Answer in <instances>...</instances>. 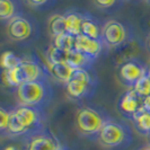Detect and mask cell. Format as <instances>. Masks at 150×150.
Segmentation results:
<instances>
[{"mask_svg":"<svg viewBox=\"0 0 150 150\" xmlns=\"http://www.w3.org/2000/svg\"><path fill=\"white\" fill-rule=\"evenodd\" d=\"M60 141L47 129L26 140V150H63Z\"/></svg>","mask_w":150,"mask_h":150,"instance_id":"10","label":"cell"},{"mask_svg":"<svg viewBox=\"0 0 150 150\" xmlns=\"http://www.w3.org/2000/svg\"><path fill=\"white\" fill-rule=\"evenodd\" d=\"M142 108L150 113V96L144 97L142 100Z\"/></svg>","mask_w":150,"mask_h":150,"instance_id":"27","label":"cell"},{"mask_svg":"<svg viewBox=\"0 0 150 150\" xmlns=\"http://www.w3.org/2000/svg\"><path fill=\"white\" fill-rule=\"evenodd\" d=\"M133 89L135 90V93H137L139 96H141L142 98L150 96V77L149 76L146 75L144 77H142L138 83H135Z\"/></svg>","mask_w":150,"mask_h":150,"instance_id":"23","label":"cell"},{"mask_svg":"<svg viewBox=\"0 0 150 150\" xmlns=\"http://www.w3.org/2000/svg\"><path fill=\"white\" fill-rule=\"evenodd\" d=\"M103 47H104V44L100 40L87 38L83 34L76 36L75 50L86 54L93 60H96L99 57V54L103 51Z\"/></svg>","mask_w":150,"mask_h":150,"instance_id":"12","label":"cell"},{"mask_svg":"<svg viewBox=\"0 0 150 150\" xmlns=\"http://www.w3.org/2000/svg\"><path fill=\"white\" fill-rule=\"evenodd\" d=\"M5 150H19L18 148H16V147H13V146H9V147H7Z\"/></svg>","mask_w":150,"mask_h":150,"instance_id":"28","label":"cell"},{"mask_svg":"<svg viewBox=\"0 0 150 150\" xmlns=\"http://www.w3.org/2000/svg\"><path fill=\"white\" fill-rule=\"evenodd\" d=\"M10 114H11V110H6L5 107L0 108V130L2 133L8 128V124L10 121Z\"/></svg>","mask_w":150,"mask_h":150,"instance_id":"24","label":"cell"},{"mask_svg":"<svg viewBox=\"0 0 150 150\" xmlns=\"http://www.w3.org/2000/svg\"><path fill=\"white\" fill-rule=\"evenodd\" d=\"M96 77L87 69L75 70L70 81L66 85V93L72 100H80L91 97L96 89Z\"/></svg>","mask_w":150,"mask_h":150,"instance_id":"5","label":"cell"},{"mask_svg":"<svg viewBox=\"0 0 150 150\" xmlns=\"http://www.w3.org/2000/svg\"><path fill=\"white\" fill-rule=\"evenodd\" d=\"M130 120L133 122L135 129L139 133L148 135L150 133V113L141 108L140 111L131 116Z\"/></svg>","mask_w":150,"mask_h":150,"instance_id":"19","label":"cell"},{"mask_svg":"<svg viewBox=\"0 0 150 150\" xmlns=\"http://www.w3.org/2000/svg\"><path fill=\"white\" fill-rule=\"evenodd\" d=\"M18 105L43 110L49 106L53 98V88L49 79L22 83L17 90Z\"/></svg>","mask_w":150,"mask_h":150,"instance_id":"2","label":"cell"},{"mask_svg":"<svg viewBox=\"0 0 150 150\" xmlns=\"http://www.w3.org/2000/svg\"><path fill=\"white\" fill-rule=\"evenodd\" d=\"M47 30L52 38L59 36L63 33H67V24H66V16L61 14L50 16L47 21Z\"/></svg>","mask_w":150,"mask_h":150,"instance_id":"18","label":"cell"},{"mask_svg":"<svg viewBox=\"0 0 150 150\" xmlns=\"http://www.w3.org/2000/svg\"><path fill=\"white\" fill-rule=\"evenodd\" d=\"M49 70L35 59H23L22 63L15 69L5 70L4 81L8 86L18 88L22 83L49 79Z\"/></svg>","mask_w":150,"mask_h":150,"instance_id":"3","label":"cell"},{"mask_svg":"<svg viewBox=\"0 0 150 150\" xmlns=\"http://www.w3.org/2000/svg\"><path fill=\"white\" fill-rule=\"evenodd\" d=\"M23 59L18 58L14 52L11 51H5L1 55V66L4 70H11L17 68L22 63Z\"/></svg>","mask_w":150,"mask_h":150,"instance_id":"22","label":"cell"},{"mask_svg":"<svg viewBox=\"0 0 150 150\" xmlns=\"http://www.w3.org/2000/svg\"><path fill=\"white\" fill-rule=\"evenodd\" d=\"M75 41L76 36L69 34V33H63L59 36L53 38L52 45L58 47V49H60V50L70 52V51L75 50Z\"/></svg>","mask_w":150,"mask_h":150,"instance_id":"20","label":"cell"},{"mask_svg":"<svg viewBox=\"0 0 150 150\" xmlns=\"http://www.w3.org/2000/svg\"><path fill=\"white\" fill-rule=\"evenodd\" d=\"M148 74V68L138 59H130L124 61L119 68V78L123 85L134 87L142 77Z\"/></svg>","mask_w":150,"mask_h":150,"instance_id":"8","label":"cell"},{"mask_svg":"<svg viewBox=\"0 0 150 150\" xmlns=\"http://www.w3.org/2000/svg\"><path fill=\"white\" fill-rule=\"evenodd\" d=\"M111 120L110 114L102 107L81 106L76 112L75 127L79 134L90 140H97L103 127Z\"/></svg>","mask_w":150,"mask_h":150,"instance_id":"1","label":"cell"},{"mask_svg":"<svg viewBox=\"0 0 150 150\" xmlns=\"http://www.w3.org/2000/svg\"><path fill=\"white\" fill-rule=\"evenodd\" d=\"M147 75H148V76H149V77H150V67L148 68V74H147Z\"/></svg>","mask_w":150,"mask_h":150,"instance_id":"31","label":"cell"},{"mask_svg":"<svg viewBox=\"0 0 150 150\" xmlns=\"http://www.w3.org/2000/svg\"><path fill=\"white\" fill-rule=\"evenodd\" d=\"M140 150H150V146L149 147H144V148H142V149H140Z\"/></svg>","mask_w":150,"mask_h":150,"instance_id":"30","label":"cell"},{"mask_svg":"<svg viewBox=\"0 0 150 150\" xmlns=\"http://www.w3.org/2000/svg\"><path fill=\"white\" fill-rule=\"evenodd\" d=\"M148 139H149V142H150V133L148 134Z\"/></svg>","mask_w":150,"mask_h":150,"instance_id":"32","label":"cell"},{"mask_svg":"<svg viewBox=\"0 0 150 150\" xmlns=\"http://www.w3.org/2000/svg\"><path fill=\"white\" fill-rule=\"evenodd\" d=\"M49 4V1H46V0H27L26 1V5L27 6H30L32 8H41L43 7V6H46Z\"/></svg>","mask_w":150,"mask_h":150,"instance_id":"26","label":"cell"},{"mask_svg":"<svg viewBox=\"0 0 150 150\" xmlns=\"http://www.w3.org/2000/svg\"><path fill=\"white\" fill-rule=\"evenodd\" d=\"M81 34L94 40H100L102 26H99L95 18H93L88 14H85V19L81 25Z\"/></svg>","mask_w":150,"mask_h":150,"instance_id":"17","label":"cell"},{"mask_svg":"<svg viewBox=\"0 0 150 150\" xmlns=\"http://www.w3.org/2000/svg\"><path fill=\"white\" fill-rule=\"evenodd\" d=\"M94 61L91 58L87 57L86 54L79 52L77 50H72L69 53V58H68L67 63L74 70H79V69H87L90 70L93 67Z\"/></svg>","mask_w":150,"mask_h":150,"instance_id":"14","label":"cell"},{"mask_svg":"<svg viewBox=\"0 0 150 150\" xmlns=\"http://www.w3.org/2000/svg\"><path fill=\"white\" fill-rule=\"evenodd\" d=\"M142 100L143 98L139 96L133 88H131L121 96L117 107L124 116L131 119V116H133L138 111L142 108Z\"/></svg>","mask_w":150,"mask_h":150,"instance_id":"11","label":"cell"},{"mask_svg":"<svg viewBox=\"0 0 150 150\" xmlns=\"http://www.w3.org/2000/svg\"><path fill=\"white\" fill-rule=\"evenodd\" d=\"M34 24L25 16H17L9 21L6 25V34L14 42H24L33 35Z\"/></svg>","mask_w":150,"mask_h":150,"instance_id":"9","label":"cell"},{"mask_svg":"<svg viewBox=\"0 0 150 150\" xmlns=\"http://www.w3.org/2000/svg\"><path fill=\"white\" fill-rule=\"evenodd\" d=\"M147 46H148V49H149V51H150V35H149V38H148V40H147Z\"/></svg>","mask_w":150,"mask_h":150,"instance_id":"29","label":"cell"},{"mask_svg":"<svg viewBox=\"0 0 150 150\" xmlns=\"http://www.w3.org/2000/svg\"><path fill=\"white\" fill-rule=\"evenodd\" d=\"M66 24H67V33L78 36L81 34V25L85 19V14L78 11H68L66 14Z\"/></svg>","mask_w":150,"mask_h":150,"instance_id":"16","label":"cell"},{"mask_svg":"<svg viewBox=\"0 0 150 150\" xmlns=\"http://www.w3.org/2000/svg\"><path fill=\"white\" fill-rule=\"evenodd\" d=\"M63 150H64V149H63Z\"/></svg>","mask_w":150,"mask_h":150,"instance_id":"33","label":"cell"},{"mask_svg":"<svg viewBox=\"0 0 150 150\" xmlns=\"http://www.w3.org/2000/svg\"><path fill=\"white\" fill-rule=\"evenodd\" d=\"M94 5L97 8H100V9H111L112 7L116 6L117 2L114 1V0H105V1L96 0V1H94Z\"/></svg>","mask_w":150,"mask_h":150,"instance_id":"25","label":"cell"},{"mask_svg":"<svg viewBox=\"0 0 150 150\" xmlns=\"http://www.w3.org/2000/svg\"><path fill=\"white\" fill-rule=\"evenodd\" d=\"M22 15V9L18 2L11 0H0V19L9 22L13 18Z\"/></svg>","mask_w":150,"mask_h":150,"instance_id":"15","label":"cell"},{"mask_svg":"<svg viewBox=\"0 0 150 150\" xmlns=\"http://www.w3.org/2000/svg\"><path fill=\"white\" fill-rule=\"evenodd\" d=\"M49 74L52 76L53 79L58 83L67 85L72 76L75 70L70 67L68 63H60V64H49Z\"/></svg>","mask_w":150,"mask_h":150,"instance_id":"13","label":"cell"},{"mask_svg":"<svg viewBox=\"0 0 150 150\" xmlns=\"http://www.w3.org/2000/svg\"><path fill=\"white\" fill-rule=\"evenodd\" d=\"M97 142L103 148L110 150L125 149L132 142V132L124 123L111 120L99 132Z\"/></svg>","mask_w":150,"mask_h":150,"instance_id":"4","label":"cell"},{"mask_svg":"<svg viewBox=\"0 0 150 150\" xmlns=\"http://www.w3.org/2000/svg\"><path fill=\"white\" fill-rule=\"evenodd\" d=\"M68 51L60 50L55 46L51 45L49 51H47V61L49 64H60V63H67L68 58H69Z\"/></svg>","mask_w":150,"mask_h":150,"instance_id":"21","label":"cell"},{"mask_svg":"<svg viewBox=\"0 0 150 150\" xmlns=\"http://www.w3.org/2000/svg\"><path fill=\"white\" fill-rule=\"evenodd\" d=\"M100 41L108 49H117L129 41V30L123 23L119 21H108L102 25Z\"/></svg>","mask_w":150,"mask_h":150,"instance_id":"7","label":"cell"},{"mask_svg":"<svg viewBox=\"0 0 150 150\" xmlns=\"http://www.w3.org/2000/svg\"><path fill=\"white\" fill-rule=\"evenodd\" d=\"M13 113L26 130L27 135L25 141L32 135L36 134L38 132L46 129L45 127V113L43 110H38L35 107L17 105L13 108Z\"/></svg>","mask_w":150,"mask_h":150,"instance_id":"6","label":"cell"}]
</instances>
